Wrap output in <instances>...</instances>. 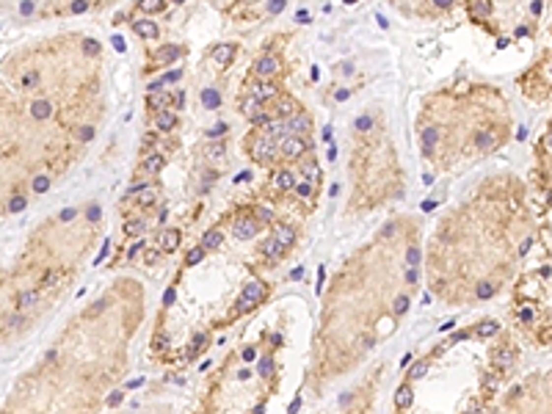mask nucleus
<instances>
[{"instance_id":"obj_1","label":"nucleus","mask_w":552,"mask_h":414,"mask_svg":"<svg viewBox=\"0 0 552 414\" xmlns=\"http://www.w3.org/2000/svg\"><path fill=\"white\" fill-rule=\"evenodd\" d=\"M307 149H309V141L301 138V135H287V138H282V152H285L287 158H301Z\"/></svg>"},{"instance_id":"obj_2","label":"nucleus","mask_w":552,"mask_h":414,"mask_svg":"<svg viewBox=\"0 0 552 414\" xmlns=\"http://www.w3.org/2000/svg\"><path fill=\"white\" fill-rule=\"evenodd\" d=\"M252 155L254 158H276V141H271V138H265V135H260V138H254V144H252Z\"/></svg>"},{"instance_id":"obj_3","label":"nucleus","mask_w":552,"mask_h":414,"mask_svg":"<svg viewBox=\"0 0 552 414\" xmlns=\"http://www.w3.org/2000/svg\"><path fill=\"white\" fill-rule=\"evenodd\" d=\"M279 69H282V64H279V58H273V56H262V58L254 61V72H257L260 77H271Z\"/></svg>"},{"instance_id":"obj_4","label":"nucleus","mask_w":552,"mask_h":414,"mask_svg":"<svg viewBox=\"0 0 552 414\" xmlns=\"http://www.w3.org/2000/svg\"><path fill=\"white\" fill-rule=\"evenodd\" d=\"M279 94V89L271 83V80H260V83H252V89H249V97H254V99H268V97H276Z\"/></svg>"},{"instance_id":"obj_5","label":"nucleus","mask_w":552,"mask_h":414,"mask_svg":"<svg viewBox=\"0 0 552 414\" xmlns=\"http://www.w3.org/2000/svg\"><path fill=\"white\" fill-rule=\"evenodd\" d=\"M232 232H235V238H238V240L254 238V235H257V218H240Z\"/></svg>"},{"instance_id":"obj_6","label":"nucleus","mask_w":552,"mask_h":414,"mask_svg":"<svg viewBox=\"0 0 552 414\" xmlns=\"http://www.w3.org/2000/svg\"><path fill=\"white\" fill-rule=\"evenodd\" d=\"M276 119H290V116H295L298 113V105H295L293 97H276Z\"/></svg>"},{"instance_id":"obj_7","label":"nucleus","mask_w":552,"mask_h":414,"mask_svg":"<svg viewBox=\"0 0 552 414\" xmlns=\"http://www.w3.org/2000/svg\"><path fill=\"white\" fill-rule=\"evenodd\" d=\"M246 298V301H252V304H257V301H262V295H265V285L260 279H252V282H246V287H243V293H240Z\"/></svg>"},{"instance_id":"obj_8","label":"nucleus","mask_w":552,"mask_h":414,"mask_svg":"<svg viewBox=\"0 0 552 414\" xmlns=\"http://www.w3.org/2000/svg\"><path fill=\"white\" fill-rule=\"evenodd\" d=\"M265 138H271V141H276V138H287L290 135V130H287V122H282V119H271L265 125Z\"/></svg>"},{"instance_id":"obj_9","label":"nucleus","mask_w":552,"mask_h":414,"mask_svg":"<svg viewBox=\"0 0 552 414\" xmlns=\"http://www.w3.org/2000/svg\"><path fill=\"white\" fill-rule=\"evenodd\" d=\"M287 130H290V135L307 133V130H309V119L304 116V113H295V116H290V119H287Z\"/></svg>"},{"instance_id":"obj_10","label":"nucleus","mask_w":552,"mask_h":414,"mask_svg":"<svg viewBox=\"0 0 552 414\" xmlns=\"http://www.w3.org/2000/svg\"><path fill=\"white\" fill-rule=\"evenodd\" d=\"M273 240L279 246H290L295 240V232H293V226H287V224H279L276 229H273Z\"/></svg>"},{"instance_id":"obj_11","label":"nucleus","mask_w":552,"mask_h":414,"mask_svg":"<svg viewBox=\"0 0 552 414\" xmlns=\"http://www.w3.org/2000/svg\"><path fill=\"white\" fill-rule=\"evenodd\" d=\"M133 28H135V33L144 36V39H155V36H158V25H155L152 20H135Z\"/></svg>"},{"instance_id":"obj_12","label":"nucleus","mask_w":552,"mask_h":414,"mask_svg":"<svg viewBox=\"0 0 552 414\" xmlns=\"http://www.w3.org/2000/svg\"><path fill=\"white\" fill-rule=\"evenodd\" d=\"M301 180L309 185H315L318 180H321V169H318V163L315 160H307L304 166H301Z\"/></svg>"},{"instance_id":"obj_13","label":"nucleus","mask_w":552,"mask_h":414,"mask_svg":"<svg viewBox=\"0 0 552 414\" xmlns=\"http://www.w3.org/2000/svg\"><path fill=\"white\" fill-rule=\"evenodd\" d=\"M163 163H166V158H163V155L149 152L147 158H144V171H147V174H158V171L163 169Z\"/></svg>"},{"instance_id":"obj_14","label":"nucleus","mask_w":552,"mask_h":414,"mask_svg":"<svg viewBox=\"0 0 552 414\" xmlns=\"http://www.w3.org/2000/svg\"><path fill=\"white\" fill-rule=\"evenodd\" d=\"M232 56H235V47H232V44H218V47L213 50V61L221 64V66H224V64H229Z\"/></svg>"},{"instance_id":"obj_15","label":"nucleus","mask_w":552,"mask_h":414,"mask_svg":"<svg viewBox=\"0 0 552 414\" xmlns=\"http://www.w3.org/2000/svg\"><path fill=\"white\" fill-rule=\"evenodd\" d=\"M177 246H180V232H177V229H166L161 235V249H163V252H174Z\"/></svg>"},{"instance_id":"obj_16","label":"nucleus","mask_w":552,"mask_h":414,"mask_svg":"<svg viewBox=\"0 0 552 414\" xmlns=\"http://www.w3.org/2000/svg\"><path fill=\"white\" fill-rule=\"evenodd\" d=\"M240 111H243L249 119H254V116L262 113V111H260V99H254V97H243V99H240Z\"/></svg>"},{"instance_id":"obj_17","label":"nucleus","mask_w":552,"mask_h":414,"mask_svg":"<svg viewBox=\"0 0 552 414\" xmlns=\"http://www.w3.org/2000/svg\"><path fill=\"white\" fill-rule=\"evenodd\" d=\"M31 113H33L36 119H47L50 113H53V105H50L47 99H33V105H31Z\"/></svg>"},{"instance_id":"obj_18","label":"nucleus","mask_w":552,"mask_h":414,"mask_svg":"<svg viewBox=\"0 0 552 414\" xmlns=\"http://www.w3.org/2000/svg\"><path fill=\"white\" fill-rule=\"evenodd\" d=\"M147 105H149V111H166V105H168V94L166 92H158V94H152V97L147 99Z\"/></svg>"},{"instance_id":"obj_19","label":"nucleus","mask_w":552,"mask_h":414,"mask_svg":"<svg viewBox=\"0 0 552 414\" xmlns=\"http://www.w3.org/2000/svg\"><path fill=\"white\" fill-rule=\"evenodd\" d=\"M475 331L481 334V337H494L497 331H500V326H497V320H481L475 326Z\"/></svg>"},{"instance_id":"obj_20","label":"nucleus","mask_w":552,"mask_h":414,"mask_svg":"<svg viewBox=\"0 0 552 414\" xmlns=\"http://www.w3.org/2000/svg\"><path fill=\"white\" fill-rule=\"evenodd\" d=\"M494 141H497V133H494V130H483V133H478L475 147H478V149H489Z\"/></svg>"},{"instance_id":"obj_21","label":"nucleus","mask_w":552,"mask_h":414,"mask_svg":"<svg viewBox=\"0 0 552 414\" xmlns=\"http://www.w3.org/2000/svg\"><path fill=\"white\" fill-rule=\"evenodd\" d=\"M36 298H39V293H36V290H22L20 298H17V307H20V309H28V307H33V304H36Z\"/></svg>"},{"instance_id":"obj_22","label":"nucleus","mask_w":552,"mask_h":414,"mask_svg":"<svg viewBox=\"0 0 552 414\" xmlns=\"http://www.w3.org/2000/svg\"><path fill=\"white\" fill-rule=\"evenodd\" d=\"M177 125V116L171 111H163V113H158V127L161 130H171V127Z\"/></svg>"},{"instance_id":"obj_23","label":"nucleus","mask_w":552,"mask_h":414,"mask_svg":"<svg viewBox=\"0 0 552 414\" xmlns=\"http://www.w3.org/2000/svg\"><path fill=\"white\" fill-rule=\"evenodd\" d=\"M293 185H298V183H295V177L290 174V171H279V174H276V188L287 191V188H293Z\"/></svg>"},{"instance_id":"obj_24","label":"nucleus","mask_w":552,"mask_h":414,"mask_svg":"<svg viewBox=\"0 0 552 414\" xmlns=\"http://www.w3.org/2000/svg\"><path fill=\"white\" fill-rule=\"evenodd\" d=\"M221 240H224V235L218 229H210V232H204V240L202 243L204 246H210V249H216V246H221Z\"/></svg>"},{"instance_id":"obj_25","label":"nucleus","mask_w":552,"mask_h":414,"mask_svg":"<svg viewBox=\"0 0 552 414\" xmlns=\"http://www.w3.org/2000/svg\"><path fill=\"white\" fill-rule=\"evenodd\" d=\"M282 249H285V246H279L273 238L262 243V254H265V257H279V254H282Z\"/></svg>"},{"instance_id":"obj_26","label":"nucleus","mask_w":552,"mask_h":414,"mask_svg":"<svg viewBox=\"0 0 552 414\" xmlns=\"http://www.w3.org/2000/svg\"><path fill=\"white\" fill-rule=\"evenodd\" d=\"M494 290H497V287L491 285V282H481V285L475 287V295L486 301V298H491V295H494Z\"/></svg>"},{"instance_id":"obj_27","label":"nucleus","mask_w":552,"mask_h":414,"mask_svg":"<svg viewBox=\"0 0 552 414\" xmlns=\"http://www.w3.org/2000/svg\"><path fill=\"white\" fill-rule=\"evenodd\" d=\"M202 102H204L207 108H218L221 97H218V92H213V89H204V92H202Z\"/></svg>"},{"instance_id":"obj_28","label":"nucleus","mask_w":552,"mask_h":414,"mask_svg":"<svg viewBox=\"0 0 552 414\" xmlns=\"http://www.w3.org/2000/svg\"><path fill=\"white\" fill-rule=\"evenodd\" d=\"M406 309H409V295L403 293V295H398V298H395V304H392V312H395V315H403Z\"/></svg>"},{"instance_id":"obj_29","label":"nucleus","mask_w":552,"mask_h":414,"mask_svg":"<svg viewBox=\"0 0 552 414\" xmlns=\"http://www.w3.org/2000/svg\"><path fill=\"white\" fill-rule=\"evenodd\" d=\"M155 199H158V191L155 188H144L138 193V204H155Z\"/></svg>"},{"instance_id":"obj_30","label":"nucleus","mask_w":552,"mask_h":414,"mask_svg":"<svg viewBox=\"0 0 552 414\" xmlns=\"http://www.w3.org/2000/svg\"><path fill=\"white\" fill-rule=\"evenodd\" d=\"M36 83H39V72H36V69H28L25 75H22V89H33Z\"/></svg>"},{"instance_id":"obj_31","label":"nucleus","mask_w":552,"mask_h":414,"mask_svg":"<svg viewBox=\"0 0 552 414\" xmlns=\"http://www.w3.org/2000/svg\"><path fill=\"white\" fill-rule=\"evenodd\" d=\"M433 144H436V130H433V127H428L425 133H422V149H425V152H431Z\"/></svg>"},{"instance_id":"obj_32","label":"nucleus","mask_w":552,"mask_h":414,"mask_svg":"<svg viewBox=\"0 0 552 414\" xmlns=\"http://www.w3.org/2000/svg\"><path fill=\"white\" fill-rule=\"evenodd\" d=\"M125 232H127V235H133V238H135V235H141V232H144V221H141V218H133V221H127Z\"/></svg>"},{"instance_id":"obj_33","label":"nucleus","mask_w":552,"mask_h":414,"mask_svg":"<svg viewBox=\"0 0 552 414\" xmlns=\"http://www.w3.org/2000/svg\"><path fill=\"white\" fill-rule=\"evenodd\" d=\"M202 257H204V249H202V246H196V249H191V252H188V260H185V262H188V265H196V262H202Z\"/></svg>"},{"instance_id":"obj_34","label":"nucleus","mask_w":552,"mask_h":414,"mask_svg":"<svg viewBox=\"0 0 552 414\" xmlns=\"http://www.w3.org/2000/svg\"><path fill=\"white\" fill-rule=\"evenodd\" d=\"M224 152H227V147H224V144H218V141H216V144H210V149H207V155L213 158V160L224 158Z\"/></svg>"},{"instance_id":"obj_35","label":"nucleus","mask_w":552,"mask_h":414,"mask_svg":"<svg viewBox=\"0 0 552 414\" xmlns=\"http://www.w3.org/2000/svg\"><path fill=\"white\" fill-rule=\"evenodd\" d=\"M180 53H182L180 47H168V50H161L158 58H161V61H174V58H180Z\"/></svg>"},{"instance_id":"obj_36","label":"nucleus","mask_w":552,"mask_h":414,"mask_svg":"<svg viewBox=\"0 0 552 414\" xmlns=\"http://www.w3.org/2000/svg\"><path fill=\"white\" fill-rule=\"evenodd\" d=\"M83 53H86V56H97V53H99V42L86 39V42H83Z\"/></svg>"},{"instance_id":"obj_37","label":"nucleus","mask_w":552,"mask_h":414,"mask_svg":"<svg viewBox=\"0 0 552 414\" xmlns=\"http://www.w3.org/2000/svg\"><path fill=\"white\" fill-rule=\"evenodd\" d=\"M472 14L486 17V14H491V6H489V3H472Z\"/></svg>"},{"instance_id":"obj_38","label":"nucleus","mask_w":552,"mask_h":414,"mask_svg":"<svg viewBox=\"0 0 552 414\" xmlns=\"http://www.w3.org/2000/svg\"><path fill=\"white\" fill-rule=\"evenodd\" d=\"M47 188H50V180H47V177H36V180H33V191H36V193H44Z\"/></svg>"},{"instance_id":"obj_39","label":"nucleus","mask_w":552,"mask_h":414,"mask_svg":"<svg viewBox=\"0 0 552 414\" xmlns=\"http://www.w3.org/2000/svg\"><path fill=\"white\" fill-rule=\"evenodd\" d=\"M25 204H28V202H25L22 196H14L11 202H8V210H11V213H20V210H25Z\"/></svg>"},{"instance_id":"obj_40","label":"nucleus","mask_w":552,"mask_h":414,"mask_svg":"<svg viewBox=\"0 0 552 414\" xmlns=\"http://www.w3.org/2000/svg\"><path fill=\"white\" fill-rule=\"evenodd\" d=\"M406 262H409V265H412V268H414V265H417V262H420V249H417V246H412V249L406 252Z\"/></svg>"},{"instance_id":"obj_41","label":"nucleus","mask_w":552,"mask_h":414,"mask_svg":"<svg viewBox=\"0 0 552 414\" xmlns=\"http://www.w3.org/2000/svg\"><path fill=\"white\" fill-rule=\"evenodd\" d=\"M252 307H254V304H252V301H246L243 295H240V298H238V304H235V312H238V315H243V312H249Z\"/></svg>"},{"instance_id":"obj_42","label":"nucleus","mask_w":552,"mask_h":414,"mask_svg":"<svg viewBox=\"0 0 552 414\" xmlns=\"http://www.w3.org/2000/svg\"><path fill=\"white\" fill-rule=\"evenodd\" d=\"M370 127H373L370 116H359V119H357V130H362V133H364V130H370Z\"/></svg>"},{"instance_id":"obj_43","label":"nucleus","mask_w":552,"mask_h":414,"mask_svg":"<svg viewBox=\"0 0 552 414\" xmlns=\"http://www.w3.org/2000/svg\"><path fill=\"white\" fill-rule=\"evenodd\" d=\"M254 216H257L260 221H273V213L265 210V207H257V210H254Z\"/></svg>"},{"instance_id":"obj_44","label":"nucleus","mask_w":552,"mask_h":414,"mask_svg":"<svg viewBox=\"0 0 552 414\" xmlns=\"http://www.w3.org/2000/svg\"><path fill=\"white\" fill-rule=\"evenodd\" d=\"M144 246H147V243H144V240H135V243L130 246V252H127V257H130V260H133V257H138V252H141V249H144Z\"/></svg>"},{"instance_id":"obj_45","label":"nucleus","mask_w":552,"mask_h":414,"mask_svg":"<svg viewBox=\"0 0 552 414\" xmlns=\"http://www.w3.org/2000/svg\"><path fill=\"white\" fill-rule=\"evenodd\" d=\"M295 191H298V196H309V193H312V185H309V183H298V185H295Z\"/></svg>"},{"instance_id":"obj_46","label":"nucleus","mask_w":552,"mask_h":414,"mask_svg":"<svg viewBox=\"0 0 552 414\" xmlns=\"http://www.w3.org/2000/svg\"><path fill=\"white\" fill-rule=\"evenodd\" d=\"M77 135H80V141H89L91 135H94V127H80V130H77Z\"/></svg>"},{"instance_id":"obj_47","label":"nucleus","mask_w":552,"mask_h":414,"mask_svg":"<svg viewBox=\"0 0 552 414\" xmlns=\"http://www.w3.org/2000/svg\"><path fill=\"white\" fill-rule=\"evenodd\" d=\"M224 130H227V125H224V122H218V125L213 127V130H210V138H218V135L224 133Z\"/></svg>"},{"instance_id":"obj_48","label":"nucleus","mask_w":552,"mask_h":414,"mask_svg":"<svg viewBox=\"0 0 552 414\" xmlns=\"http://www.w3.org/2000/svg\"><path fill=\"white\" fill-rule=\"evenodd\" d=\"M144 8H147V11H158V8H163V3H161V0H147Z\"/></svg>"},{"instance_id":"obj_49","label":"nucleus","mask_w":552,"mask_h":414,"mask_svg":"<svg viewBox=\"0 0 552 414\" xmlns=\"http://www.w3.org/2000/svg\"><path fill=\"white\" fill-rule=\"evenodd\" d=\"M75 216H77V210H75V207H69V210H64V213H61V221H72Z\"/></svg>"},{"instance_id":"obj_50","label":"nucleus","mask_w":552,"mask_h":414,"mask_svg":"<svg viewBox=\"0 0 552 414\" xmlns=\"http://www.w3.org/2000/svg\"><path fill=\"white\" fill-rule=\"evenodd\" d=\"M168 304H174V290H166V295H163V307H168Z\"/></svg>"},{"instance_id":"obj_51","label":"nucleus","mask_w":552,"mask_h":414,"mask_svg":"<svg viewBox=\"0 0 552 414\" xmlns=\"http://www.w3.org/2000/svg\"><path fill=\"white\" fill-rule=\"evenodd\" d=\"M182 102H185V94H182V92H177V94H174V105H177V108H182Z\"/></svg>"},{"instance_id":"obj_52","label":"nucleus","mask_w":552,"mask_h":414,"mask_svg":"<svg viewBox=\"0 0 552 414\" xmlns=\"http://www.w3.org/2000/svg\"><path fill=\"white\" fill-rule=\"evenodd\" d=\"M113 47H116V50H125V39H122V36H113Z\"/></svg>"},{"instance_id":"obj_53","label":"nucleus","mask_w":552,"mask_h":414,"mask_svg":"<svg viewBox=\"0 0 552 414\" xmlns=\"http://www.w3.org/2000/svg\"><path fill=\"white\" fill-rule=\"evenodd\" d=\"M268 8H271V11H282V8H285V3H282V0H273Z\"/></svg>"},{"instance_id":"obj_54","label":"nucleus","mask_w":552,"mask_h":414,"mask_svg":"<svg viewBox=\"0 0 552 414\" xmlns=\"http://www.w3.org/2000/svg\"><path fill=\"white\" fill-rule=\"evenodd\" d=\"M97 216H99V207H97V204H91V207H89V218H91V221H94V218H97Z\"/></svg>"},{"instance_id":"obj_55","label":"nucleus","mask_w":552,"mask_h":414,"mask_svg":"<svg viewBox=\"0 0 552 414\" xmlns=\"http://www.w3.org/2000/svg\"><path fill=\"white\" fill-rule=\"evenodd\" d=\"M417 276H420V274L414 271V268H412V271H406V282H417Z\"/></svg>"},{"instance_id":"obj_56","label":"nucleus","mask_w":552,"mask_h":414,"mask_svg":"<svg viewBox=\"0 0 552 414\" xmlns=\"http://www.w3.org/2000/svg\"><path fill=\"white\" fill-rule=\"evenodd\" d=\"M180 75H182V72L174 69V72H168V77H163V80H180Z\"/></svg>"},{"instance_id":"obj_57","label":"nucleus","mask_w":552,"mask_h":414,"mask_svg":"<svg viewBox=\"0 0 552 414\" xmlns=\"http://www.w3.org/2000/svg\"><path fill=\"white\" fill-rule=\"evenodd\" d=\"M20 11H22V14H33V6H31V3H22Z\"/></svg>"},{"instance_id":"obj_58","label":"nucleus","mask_w":552,"mask_h":414,"mask_svg":"<svg viewBox=\"0 0 552 414\" xmlns=\"http://www.w3.org/2000/svg\"><path fill=\"white\" fill-rule=\"evenodd\" d=\"M86 8H89L86 3H75V6H72V11H77V14H80V11H86Z\"/></svg>"},{"instance_id":"obj_59","label":"nucleus","mask_w":552,"mask_h":414,"mask_svg":"<svg viewBox=\"0 0 552 414\" xmlns=\"http://www.w3.org/2000/svg\"><path fill=\"white\" fill-rule=\"evenodd\" d=\"M436 6H439V8H450L453 3H450V0H436Z\"/></svg>"},{"instance_id":"obj_60","label":"nucleus","mask_w":552,"mask_h":414,"mask_svg":"<svg viewBox=\"0 0 552 414\" xmlns=\"http://www.w3.org/2000/svg\"><path fill=\"white\" fill-rule=\"evenodd\" d=\"M290 276H293V279H301V276H304V268H295V271H293Z\"/></svg>"},{"instance_id":"obj_61","label":"nucleus","mask_w":552,"mask_h":414,"mask_svg":"<svg viewBox=\"0 0 552 414\" xmlns=\"http://www.w3.org/2000/svg\"><path fill=\"white\" fill-rule=\"evenodd\" d=\"M144 260H147V262H155V260H158V252H149L147 257H144Z\"/></svg>"},{"instance_id":"obj_62","label":"nucleus","mask_w":552,"mask_h":414,"mask_svg":"<svg viewBox=\"0 0 552 414\" xmlns=\"http://www.w3.org/2000/svg\"><path fill=\"white\" fill-rule=\"evenodd\" d=\"M547 144H550V147H552V133H550V141H547Z\"/></svg>"}]
</instances>
